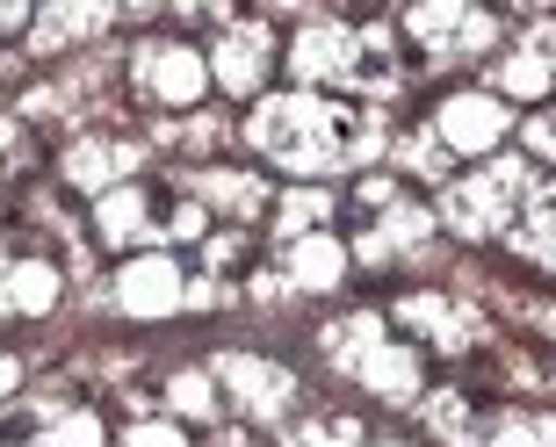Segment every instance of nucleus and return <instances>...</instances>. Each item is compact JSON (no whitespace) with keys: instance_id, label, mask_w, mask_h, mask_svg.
Segmentation results:
<instances>
[{"instance_id":"1","label":"nucleus","mask_w":556,"mask_h":447,"mask_svg":"<svg viewBox=\"0 0 556 447\" xmlns=\"http://www.w3.org/2000/svg\"><path fill=\"white\" fill-rule=\"evenodd\" d=\"M268 159L296 166V174H326V166H348L362 152H376V130L354 108L340 102H318V94H282V102H261L247 130Z\"/></svg>"},{"instance_id":"2","label":"nucleus","mask_w":556,"mask_h":447,"mask_svg":"<svg viewBox=\"0 0 556 447\" xmlns=\"http://www.w3.org/2000/svg\"><path fill=\"white\" fill-rule=\"evenodd\" d=\"M542 195V174L528 159H492L477 166L470 181L448 188V203H441V217L463 231V239H492V231H514V217Z\"/></svg>"},{"instance_id":"3","label":"nucleus","mask_w":556,"mask_h":447,"mask_svg":"<svg viewBox=\"0 0 556 447\" xmlns=\"http://www.w3.org/2000/svg\"><path fill=\"white\" fill-rule=\"evenodd\" d=\"M326 354H332V368H348L354 383H369L376 397H413L419 389V361L405 354V346L383 340V318H348V325H332Z\"/></svg>"},{"instance_id":"4","label":"nucleus","mask_w":556,"mask_h":447,"mask_svg":"<svg viewBox=\"0 0 556 447\" xmlns=\"http://www.w3.org/2000/svg\"><path fill=\"white\" fill-rule=\"evenodd\" d=\"M268 59H275L268 22H225V37L210 51V73L225 80V94H253V87L268 80Z\"/></svg>"},{"instance_id":"5","label":"nucleus","mask_w":556,"mask_h":447,"mask_svg":"<svg viewBox=\"0 0 556 447\" xmlns=\"http://www.w3.org/2000/svg\"><path fill=\"white\" fill-rule=\"evenodd\" d=\"M506 102L498 94H455V102H441V116H433V138L448 144V152H492L498 138H506Z\"/></svg>"},{"instance_id":"6","label":"nucleus","mask_w":556,"mask_h":447,"mask_svg":"<svg viewBox=\"0 0 556 447\" xmlns=\"http://www.w3.org/2000/svg\"><path fill=\"white\" fill-rule=\"evenodd\" d=\"M217 383L239 397V411H247V419H282V405L296 397L289 368L253 361V354H225V361H217Z\"/></svg>"},{"instance_id":"7","label":"nucleus","mask_w":556,"mask_h":447,"mask_svg":"<svg viewBox=\"0 0 556 447\" xmlns=\"http://www.w3.org/2000/svg\"><path fill=\"white\" fill-rule=\"evenodd\" d=\"M203 80H210V65L195 59L188 43H144V51H138V87L152 94V102L188 108L195 94H203Z\"/></svg>"},{"instance_id":"8","label":"nucleus","mask_w":556,"mask_h":447,"mask_svg":"<svg viewBox=\"0 0 556 447\" xmlns=\"http://www.w3.org/2000/svg\"><path fill=\"white\" fill-rule=\"evenodd\" d=\"M405 29L427 43L433 59H463V51H484V43L498 37V22L477 15V8H413Z\"/></svg>"},{"instance_id":"9","label":"nucleus","mask_w":556,"mask_h":447,"mask_svg":"<svg viewBox=\"0 0 556 447\" xmlns=\"http://www.w3.org/2000/svg\"><path fill=\"white\" fill-rule=\"evenodd\" d=\"M289 65H296V80H354L362 73V37L348 22H311L289 51Z\"/></svg>"},{"instance_id":"10","label":"nucleus","mask_w":556,"mask_h":447,"mask_svg":"<svg viewBox=\"0 0 556 447\" xmlns=\"http://www.w3.org/2000/svg\"><path fill=\"white\" fill-rule=\"evenodd\" d=\"M397 318L419 325L433 346H477V340H484V318H477L470 304H448V296H405Z\"/></svg>"},{"instance_id":"11","label":"nucleus","mask_w":556,"mask_h":447,"mask_svg":"<svg viewBox=\"0 0 556 447\" xmlns=\"http://www.w3.org/2000/svg\"><path fill=\"white\" fill-rule=\"evenodd\" d=\"M116 296H124V310H138V318L174 310V304H181V267H174V260H138V267H124Z\"/></svg>"},{"instance_id":"12","label":"nucleus","mask_w":556,"mask_h":447,"mask_svg":"<svg viewBox=\"0 0 556 447\" xmlns=\"http://www.w3.org/2000/svg\"><path fill=\"white\" fill-rule=\"evenodd\" d=\"M506 239H514V253H528L535 267H556V195H549V188L520 209V224L506 231Z\"/></svg>"},{"instance_id":"13","label":"nucleus","mask_w":556,"mask_h":447,"mask_svg":"<svg viewBox=\"0 0 556 447\" xmlns=\"http://www.w3.org/2000/svg\"><path fill=\"white\" fill-rule=\"evenodd\" d=\"M340 267H348V253H340V239H296L289 245V282L296 289H326V282H340Z\"/></svg>"},{"instance_id":"14","label":"nucleus","mask_w":556,"mask_h":447,"mask_svg":"<svg viewBox=\"0 0 556 447\" xmlns=\"http://www.w3.org/2000/svg\"><path fill=\"white\" fill-rule=\"evenodd\" d=\"M130 166H138V152H130V144L87 138V144H73L65 174H73V181H87V188H102V181H116V174H130Z\"/></svg>"},{"instance_id":"15","label":"nucleus","mask_w":556,"mask_h":447,"mask_svg":"<svg viewBox=\"0 0 556 447\" xmlns=\"http://www.w3.org/2000/svg\"><path fill=\"white\" fill-rule=\"evenodd\" d=\"M470 447H556V419H535V411H506L492 433H477Z\"/></svg>"},{"instance_id":"16","label":"nucleus","mask_w":556,"mask_h":447,"mask_svg":"<svg viewBox=\"0 0 556 447\" xmlns=\"http://www.w3.org/2000/svg\"><path fill=\"white\" fill-rule=\"evenodd\" d=\"M498 87H506L514 102H535L542 87H549V73H542V59H535V43H528V37H520L514 51L498 59Z\"/></svg>"},{"instance_id":"17","label":"nucleus","mask_w":556,"mask_h":447,"mask_svg":"<svg viewBox=\"0 0 556 447\" xmlns=\"http://www.w3.org/2000/svg\"><path fill=\"white\" fill-rule=\"evenodd\" d=\"M102 239H109V245L152 239V231H144V195H138V188H116V195L102 203Z\"/></svg>"},{"instance_id":"18","label":"nucleus","mask_w":556,"mask_h":447,"mask_svg":"<svg viewBox=\"0 0 556 447\" xmlns=\"http://www.w3.org/2000/svg\"><path fill=\"white\" fill-rule=\"evenodd\" d=\"M102 8H51V15L37 22V43L43 51H59V43H73V37H87V29H102Z\"/></svg>"},{"instance_id":"19","label":"nucleus","mask_w":556,"mask_h":447,"mask_svg":"<svg viewBox=\"0 0 556 447\" xmlns=\"http://www.w3.org/2000/svg\"><path fill=\"white\" fill-rule=\"evenodd\" d=\"M419 231H427V209H413V203H397L391 217L376 224V239H369V253H405V245H419Z\"/></svg>"},{"instance_id":"20","label":"nucleus","mask_w":556,"mask_h":447,"mask_svg":"<svg viewBox=\"0 0 556 447\" xmlns=\"http://www.w3.org/2000/svg\"><path fill=\"white\" fill-rule=\"evenodd\" d=\"M195 188H203L210 203H231V209H261V181H253V174H203Z\"/></svg>"},{"instance_id":"21","label":"nucleus","mask_w":556,"mask_h":447,"mask_svg":"<svg viewBox=\"0 0 556 447\" xmlns=\"http://www.w3.org/2000/svg\"><path fill=\"white\" fill-rule=\"evenodd\" d=\"M289 447H362V440H354L348 419H318V426H296V433H289Z\"/></svg>"},{"instance_id":"22","label":"nucleus","mask_w":556,"mask_h":447,"mask_svg":"<svg viewBox=\"0 0 556 447\" xmlns=\"http://www.w3.org/2000/svg\"><path fill=\"white\" fill-rule=\"evenodd\" d=\"M311 217H326V195H282V209H275V224H282L289 239H296V224H311Z\"/></svg>"},{"instance_id":"23","label":"nucleus","mask_w":556,"mask_h":447,"mask_svg":"<svg viewBox=\"0 0 556 447\" xmlns=\"http://www.w3.org/2000/svg\"><path fill=\"white\" fill-rule=\"evenodd\" d=\"M528 43H535L542 73H549V87H556V22H535V29H528Z\"/></svg>"},{"instance_id":"24","label":"nucleus","mask_w":556,"mask_h":447,"mask_svg":"<svg viewBox=\"0 0 556 447\" xmlns=\"http://www.w3.org/2000/svg\"><path fill=\"white\" fill-rule=\"evenodd\" d=\"M124 447H181V433H174V426H130Z\"/></svg>"},{"instance_id":"25","label":"nucleus","mask_w":556,"mask_h":447,"mask_svg":"<svg viewBox=\"0 0 556 447\" xmlns=\"http://www.w3.org/2000/svg\"><path fill=\"white\" fill-rule=\"evenodd\" d=\"M528 144H535L542 159H556V108H549V116H535V123H528Z\"/></svg>"},{"instance_id":"26","label":"nucleus","mask_w":556,"mask_h":447,"mask_svg":"<svg viewBox=\"0 0 556 447\" xmlns=\"http://www.w3.org/2000/svg\"><path fill=\"white\" fill-rule=\"evenodd\" d=\"M174 405L181 411H210V389L195 383V375H181V383H174Z\"/></svg>"},{"instance_id":"27","label":"nucleus","mask_w":556,"mask_h":447,"mask_svg":"<svg viewBox=\"0 0 556 447\" xmlns=\"http://www.w3.org/2000/svg\"><path fill=\"white\" fill-rule=\"evenodd\" d=\"M15 22H22V8H0V29H15Z\"/></svg>"}]
</instances>
